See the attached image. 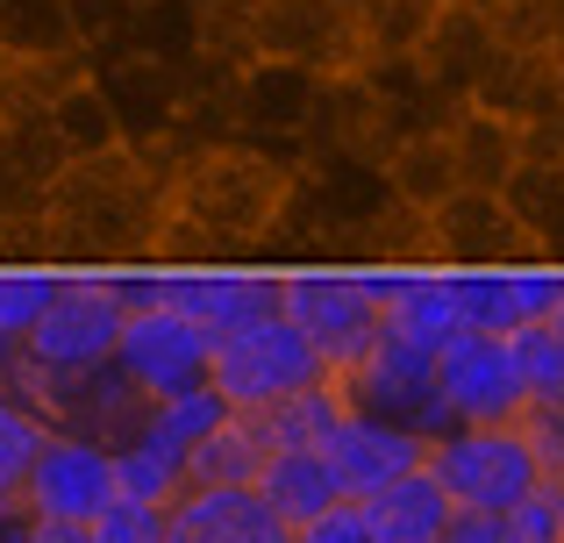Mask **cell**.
<instances>
[{"label": "cell", "mask_w": 564, "mask_h": 543, "mask_svg": "<svg viewBox=\"0 0 564 543\" xmlns=\"http://www.w3.org/2000/svg\"><path fill=\"white\" fill-rule=\"evenodd\" d=\"M165 194L172 165L158 151H100L72 158L57 186L43 194V237H51L57 272H137L158 258V229H165Z\"/></svg>", "instance_id": "obj_1"}, {"label": "cell", "mask_w": 564, "mask_h": 543, "mask_svg": "<svg viewBox=\"0 0 564 543\" xmlns=\"http://www.w3.org/2000/svg\"><path fill=\"white\" fill-rule=\"evenodd\" d=\"M301 172L264 158L258 143L229 137L186 151L172 165V194H165V229H158V258L151 265H229L236 251H264L293 200Z\"/></svg>", "instance_id": "obj_2"}, {"label": "cell", "mask_w": 564, "mask_h": 543, "mask_svg": "<svg viewBox=\"0 0 564 543\" xmlns=\"http://www.w3.org/2000/svg\"><path fill=\"white\" fill-rule=\"evenodd\" d=\"M429 473L443 479L457 515H508L536 487H551L522 422H465V430L436 436L429 444Z\"/></svg>", "instance_id": "obj_3"}, {"label": "cell", "mask_w": 564, "mask_h": 543, "mask_svg": "<svg viewBox=\"0 0 564 543\" xmlns=\"http://www.w3.org/2000/svg\"><path fill=\"white\" fill-rule=\"evenodd\" d=\"M279 315L329 358V372H358L372 358V344L386 336L379 293L365 286V272L350 265H286L279 272Z\"/></svg>", "instance_id": "obj_4"}, {"label": "cell", "mask_w": 564, "mask_h": 543, "mask_svg": "<svg viewBox=\"0 0 564 543\" xmlns=\"http://www.w3.org/2000/svg\"><path fill=\"white\" fill-rule=\"evenodd\" d=\"M207 379H215V393L236 415H272L279 401H293V393L322 387V379H336V372L286 315H264V322H250V329L221 336Z\"/></svg>", "instance_id": "obj_5"}, {"label": "cell", "mask_w": 564, "mask_h": 543, "mask_svg": "<svg viewBox=\"0 0 564 543\" xmlns=\"http://www.w3.org/2000/svg\"><path fill=\"white\" fill-rule=\"evenodd\" d=\"M122 322H129V301L115 286V272H65L57 301L22 336V358L43 365V372H94V365H115Z\"/></svg>", "instance_id": "obj_6"}, {"label": "cell", "mask_w": 564, "mask_h": 543, "mask_svg": "<svg viewBox=\"0 0 564 543\" xmlns=\"http://www.w3.org/2000/svg\"><path fill=\"white\" fill-rule=\"evenodd\" d=\"M250 57H286L322 79L365 65L358 0H250Z\"/></svg>", "instance_id": "obj_7"}, {"label": "cell", "mask_w": 564, "mask_h": 543, "mask_svg": "<svg viewBox=\"0 0 564 543\" xmlns=\"http://www.w3.org/2000/svg\"><path fill=\"white\" fill-rule=\"evenodd\" d=\"M536 258H543V243L486 186H457L429 215V265L436 272H508V265H536Z\"/></svg>", "instance_id": "obj_8"}, {"label": "cell", "mask_w": 564, "mask_h": 543, "mask_svg": "<svg viewBox=\"0 0 564 543\" xmlns=\"http://www.w3.org/2000/svg\"><path fill=\"white\" fill-rule=\"evenodd\" d=\"M115 365H122V379L143 401H172V393L207 387V372H215V336H207L200 322H186L180 307H129Z\"/></svg>", "instance_id": "obj_9"}, {"label": "cell", "mask_w": 564, "mask_h": 543, "mask_svg": "<svg viewBox=\"0 0 564 543\" xmlns=\"http://www.w3.org/2000/svg\"><path fill=\"white\" fill-rule=\"evenodd\" d=\"M115 501H122V493H115V450L94 444V436L51 430V444H43L36 465H29L22 515L29 522H72V530H94Z\"/></svg>", "instance_id": "obj_10"}, {"label": "cell", "mask_w": 564, "mask_h": 543, "mask_svg": "<svg viewBox=\"0 0 564 543\" xmlns=\"http://www.w3.org/2000/svg\"><path fill=\"white\" fill-rule=\"evenodd\" d=\"M436 401L457 430H465V422H522L529 387H522V365H514V344L508 336L457 329L451 344L436 350Z\"/></svg>", "instance_id": "obj_11"}, {"label": "cell", "mask_w": 564, "mask_h": 543, "mask_svg": "<svg viewBox=\"0 0 564 543\" xmlns=\"http://www.w3.org/2000/svg\"><path fill=\"white\" fill-rule=\"evenodd\" d=\"M94 79L108 86L115 115H122V137L151 151V143H165L172 129H180L193 65H165V57H143V51H115V57L94 65Z\"/></svg>", "instance_id": "obj_12"}, {"label": "cell", "mask_w": 564, "mask_h": 543, "mask_svg": "<svg viewBox=\"0 0 564 543\" xmlns=\"http://www.w3.org/2000/svg\"><path fill=\"white\" fill-rule=\"evenodd\" d=\"M457 286V315L479 336H514L529 322H551L557 293H564V265L536 258V265H508V272H451Z\"/></svg>", "instance_id": "obj_13"}, {"label": "cell", "mask_w": 564, "mask_h": 543, "mask_svg": "<svg viewBox=\"0 0 564 543\" xmlns=\"http://www.w3.org/2000/svg\"><path fill=\"white\" fill-rule=\"evenodd\" d=\"M494 57H500V22L479 14V8H465V0H443L436 22H429V36L414 43L422 79L436 86L443 100H457V108L479 94V79L494 72Z\"/></svg>", "instance_id": "obj_14"}, {"label": "cell", "mask_w": 564, "mask_h": 543, "mask_svg": "<svg viewBox=\"0 0 564 543\" xmlns=\"http://www.w3.org/2000/svg\"><path fill=\"white\" fill-rule=\"evenodd\" d=\"M329 465H336V479H344L350 501H372V493H386L393 479L422 473L429 436L408 430V422H386V415H350L344 430L329 436Z\"/></svg>", "instance_id": "obj_15"}, {"label": "cell", "mask_w": 564, "mask_h": 543, "mask_svg": "<svg viewBox=\"0 0 564 543\" xmlns=\"http://www.w3.org/2000/svg\"><path fill=\"white\" fill-rule=\"evenodd\" d=\"M165 543H293L258 487H186L165 508Z\"/></svg>", "instance_id": "obj_16"}, {"label": "cell", "mask_w": 564, "mask_h": 543, "mask_svg": "<svg viewBox=\"0 0 564 543\" xmlns=\"http://www.w3.org/2000/svg\"><path fill=\"white\" fill-rule=\"evenodd\" d=\"M365 286L379 293L386 329L408 336V344H422V350H443L457 329H465V315H457V286H451V272H436V265L365 272Z\"/></svg>", "instance_id": "obj_17"}, {"label": "cell", "mask_w": 564, "mask_h": 543, "mask_svg": "<svg viewBox=\"0 0 564 543\" xmlns=\"http://www.w3.org/2000/svg\"><path fill=\"white\" fill-rule=\"evenodd\" d=\"M258 501L272 508L286 530H307L315 515H329L336 501H350L344 479H336L329 450H272L258 473Z\"/></svg>", "instance_id": "obj_18"}, {"label": "cell", "mask_w": 564, "mask_h": 543, "mask_svg": "<svg viewBox=\"0 0 564 543\" xmlns=\"http://www.w3.org/2000/svg\"><path fill=\"white\" fill-rule=\"evenodd\" d=\"M451 151H457V172H465V186H486V194H500V186L522 172V158L536 151V137H529L522 122H508V115L494 108H457L451 122Z\"/></svg>", "instance_id": "obj_19"}, {"label": "cell", "mask_w": 564, "mask_h": 543, "mask_svg": "<svg viewBox=\"0 0 564 543\" xmlns=\"http://www.w3.org/2000/svg\"><path fill=\"white\" fill-rule=\"evenodd\" d=\"M365 515H372L379 543H443L451 522H457V501L443 493V479L422 465V473H408V479H393L386 493H372Z\"/></svg>", "instance_id": "obj_20"}, {"label": "cell", "mask_w": 564, "mask_h": 543, "mask_svg": "<svg viewBox=\"0 0 564 543\" xmlns=\"http://www.w3.org/2000/svg\"><path fill=\"white\" fill-rule=\"evenodd\" d=\"M386 186H393L400 208L436 215L443 200L465 186V172H457V151H451V129H422V137H400L393 151H386Z\"/></svg>", "instance_id": "obj_21"}, {"label": "cell", "mask_w": 564, "mask_h": 543, "mask_svg": "<svg viewBox=\"0 0 564 543\" xmlns=\"http://www.w3.org/2000/svg\"><path fill=\"white\" fill-rule=\"evenodd\" d=\"M264 458H272V436L258 415H229L200 450L186 458V487H258Z\"/></svg>", "instance_id": "obj_22"}, {"label": "cell", "mask_w": 564, "mask_h": 543, "mask_svg": "<svg viewBox=\"0 0 564 543\" xmlns=\"http://www.w3.org/2000/svg\"><path fill=\"white\" fill-rule=\"evenodd\" d=\"M43 122H51V137L65 143V158H100V151H122V143H129L122 137V115H115L108 86H100L94 72H86V79H72Z\"/></svg>", "instance_id": "obj_23"}, {"label": "cell", "mask_w": 564, "mask_h": 543, "mask_svg": "<svg viewBox=\"0 0 564 543\" xmlns=\"http://www.w3.org/2000/svg\"><path fill=\"white\" fill-rule=\"evenodd\" d=\"M0 57H86L79 29H72V0H0Z\"/></svg>", "instance_id": "obj_24"}, {"label": "cell", "mask_w": 564, "mask_h": 543, "mask_svg": "<svg viewBox=\"0 0 564 543\" xmlns=\"http://www.w3.org/2000/svg\"><path fill=\"white\" fill-rule=\"evenodd\" d=\"M350 415H358V408H350L344 379H322V387L279 401L272 415H258V422H264V436H272V450H329V436L344 430Z\"/></svg>", "instance_id": "obj_25"}, {"label": "cell", "mask_w": 564, "mask_h": 543, "mask_svg": "<svg viewBox=\"0 0 564 543\" xmlns=\"http://www.w3.org/2000/svg\"><path fill=\"white\" fill-rule=\"evenodd\" d=\"M500 200H508L514 222L551 251V237H564V151H543L536 143V151L522 158V172L500 186Z\"/></svg>", "instance_id": "obj_26"}, {"label": "cell", "mask_w": 564, "mask_h": 543, "mask_svg": "<svg viewBox=\"0 0 564 543\" xmlns=\"http://www.w3.org/2000/svg\"><path fill=\"white\" fill-rule=\"evenodd\" d=\"M443 543H564V487H536L508 515H457Z\"/></svg>", "instance_id": "obj_27"}, {"label": "cell", "mask_w": 564, "mask_h": 543, "mask_svg": "<svg viewBox=\"0 0 564 543\" xmlns=\"http://www.w3.org/2000/svg\"><path fill=\"white\" fill-rule=\"evenodd\" d=\"M236 408L215 393V379L207 387H193V393H172V401H151V422H143V444H158V450H180V458H193V450L207 444V436L229 422Z\"/></svg>", "instance_id": "obj_28"}, {"label": "cell", "mask_w": 564, "mask_h": 543, "mask_svg": "<svg viewBox=\"0 0 564 543\" xmlns=\"http://www.w3.org/2000/svg\"><path fill=\"white\" fill-rule=\"evenodd\" d=\"M115 493H122V501H143V508H172L186 493V458L137 436V444L115 450Z\"/></svg>", "instance_id": "obj_29"}, {"label": "cell", "mask_w": 564, "mask_h": 543, "mask_svg": "<svg viewBox=\"0 0 564 543\" xmlns=\"http://www.w3.org/2000/svg\"><path fill=\"white\" fill-rule=\"evenodd\" d=\"M43 444H51V422H43L36 408L22 401V393L0 387V501H22L29 465H36Z\"/></svg>", "instance_id": "obj_30"}, {"label": "cell", "mask_w": 564, "mask_h": 543, "mask_svg": "<svg viewBox=\"0 0 564 543\" xmlns=\"http://www.w3.org/2000/svg\"><path fill=\"white\" fill-rule=\"evenodd\" d=\"M365 8V65L372 57H414L443 0H358Z\"/></svg>", "instance_id": "obj_31"}, {"label": "cell", "mask_w": 564, "mask_h": 543, "mask_svg": "<svg viewBox=\"0 0 564 543\" xmlns=\"http://www.w3.org/2000/svg\"><path fill=\"white\" fill-rule=\"evenodd\" d=\"M57 286H65L57 265H0V336L22 344V336L43 322V307L57 301Z\"/></svg>", "instance_id": "obj_32"}, {"label": "cell", "mask_w": 564, "mask_h": 543, "mask_svg": "<svg viewBox=\"0 0 564 543\" xmlns=\"http://www.w3.org/2000/svg\"><path fill=\"white\" fill-rule=\"evenodd\" d=\"M514 344V365H522V387H529V408H557L564 401V344L551 322H529V329L508 336Z\"/></svg>", "instance_id": "obj_33"}, {"label": "cell", "mask_w": 564, "mask_h": 543, "mask_svg": "<svg viewBox=\"0 0 564 543\" xmlns=\"http://www.w3.org/2000/svg\"><path fill=\"white\" fill-rule=\"evenodd\" d=\"M129 22H137V0H72V29H79L86 65L129 51Z\"/></svg>", "instance_id": "obj_34"}, {"label": "cell", "mask_w": 564, "mask_h": 543, "mask_svg": "<svg viewBox=\"0 0 564 543\" xmlns=\"http://www.w3.org/2000/svg\"><path fill=\"white\" fill-rule=\"evenodd\" d=\"M94 543H165V508H143V501H115L108 515L94 522Z\"/></svg>", "instance_id": "obj_35"}, {"label": "cell", "mask_w": 564, "mask_h": 543, "mask_svg": "<svg viewBox=\"0 0 564 543\" xmlns=\"http://www.w3.org/2000/svg\"><path fill=\"white\" fill-rule=\"evenodd\" d=\"M293 543H379V530H372V515H365V501H336L329 515L293 530Z\"/></svg>", "instance_id": "obj_36"}, {"label": "cell", "mask_w": 564, "mask_h": 543, "mask_svg": "<svg viewBox=\"0 0 564 543\" xmlns=\"http://www.w3.org/2000/svg\"><path fill=\"white\" fill-rule=\"evenodd\" d=\"M522 430H529V444H536V458H543V479L564 487V401L557 408H529Z\"/></svg>", "instance_id": "obj_37"}, {"label": "cell", "mask_w": 564, "mask_h": 543, "mask_svg": "<svg viewBox=\"0 0 564 543\" xmlns=\"http://www.w3.org/2000/svg\"><path fill=\"white\" fill-rule=\"evenodd\" d=\"M14 543H94V530H72V522H22Z\"/></svg>", "instance_id": "obj_38"}, {"label": "cell", "mask_w": 564, "mask_h": 543, "mask_svg": "<svg viewBox=\"0 0 564 543\" xmlns=\"http://www.w3.org/2000/svg\"><path fill=\"white\" fill-rule=\"evenodd\" d=\"M22 501H0V543H14V536H22Z\"/></svg>", "instance_id": "obj_39"}, {"label": "cell", "mask_w": 564, "mask_h": 543, "mask_svg": "<svg viewBox=\"0 0 564 543\" xmlns=\"http://www.w3.org/2000/svg\"><path fill=\"white\" fill-rule=\"evenodd\" d=\"M14 365H22V344H8V336H0V387L14 379Z\"/></svg>", "instance_id": "obj_40"}, {"label": "cell", "mask_w": 564, "mask_h": 543, "mask_svg": "<svg viewBox=\"0 0 564 543\" xmlns=\"http://www.w3.org/2000/svg\"><path fill=\"white\" fill-rule=\"evenodd\" d=\"M551 329H557V344H564V293H557V307H551Z\"/></svg>", "instance_id": "obj_41"}, {"label": "cell", "mask_w": 564, "mask_h": 543, "mask_svg": "<svg viewBox=\"0 0 564 543\" xmlns=\"http://www.w3.org/2000/svg\"><path fill=\"white\" fill-rule=\"evenodd\" d=\"M236 8H250V0H236Z\"/></svg>", "instance_id": "obj_42"}]
</instances>
